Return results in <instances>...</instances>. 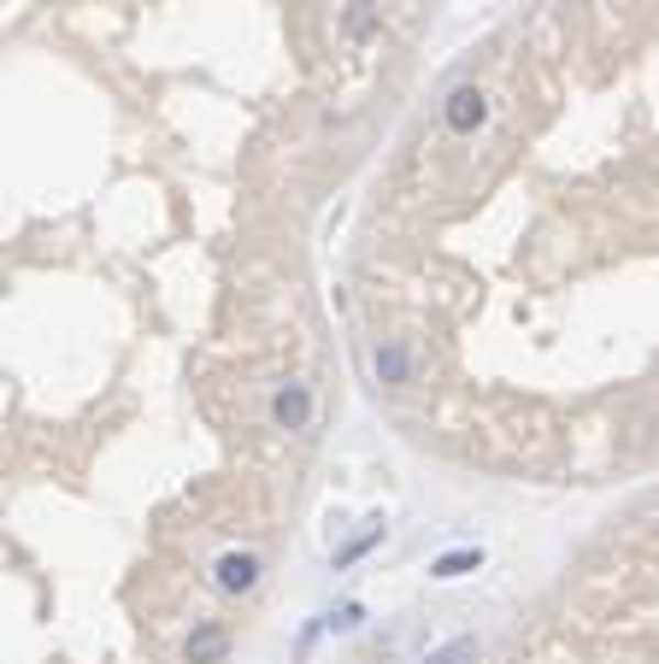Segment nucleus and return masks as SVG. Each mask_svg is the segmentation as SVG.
Listing matches in <instances>:
<instances>
[{
	"mask_svg": "<svg viewBox=\"0 0 659 664\" xmlns=\"http://www.w3.org/2000/svg\"><path fill=\"white\" fill-rule=\"evenodd\" d=\"M312 418H318V395L307 383H277L272 388V423L277 430H289V435H300V430H312Z\"/></svg>",
	"mask_w": 659,
	"mask_h": 664,
	"instance_id": "obj_1",
	"label": "nucleus"
},
{
	"mask_svg": "<svg viewBox=\"0 0 659 664\" xmlns=\"http://www.w3.org/2000/svg\"><path fill=\"white\" fill-rule=\"evenodd\" d=\"M183 659H189V664H224L230 659V629L224 623H195V635L189 641H183Z\"/></svg>",
	"mask_w": 659,
	"mask_h": 664,
	"instance_id": "obj_4",
	"label": "nucleus"
},
{
	"mask_svg": "<svg viewBox=\"0 0 659 664\" xmlns=\"http://www.w3.org/2000/svg\"><path fill=\"white\" fill-rule=\"evenodd\" d=\"M360 618H365L360 606H342V611H330V629H360Z\"/></svg>",
	"mask_w": 659,
	"mask_h": 664,
	"instance_id": "obj_9",
	"label": "nucleus"
},
{
	"mask_svg": "<svg viewBox=\"0 0 659 664\" xmlns=\"http://www.w3.org/2000/svg\"><path fill=\"white\" fill-rule=\"evenodd\" d=\"M260 576H265V565H260V553H248V547H230V553L212 558V583H218V594H230V600L253 594Z\"/></svg>",
	"mask_w": 659,
	"mask_h": 664,
	"instance_id": "obj_2",
	"label": "nucleus"
},
{
	"mask_svg": "<svg viewBox=\"0 0 659 664\" xmlns=\"http://www.w3.org/2000/svg\"><path fill=\"white\" fill-rule=\"evenodd\" d=\"M425 664H477V635H460V641L436 646V653H430Z\"/></svg>",
	"mask_w": 659,
	"mask_h": 664,
	"instance_id": "obj_7",
	"label": "nucleus"
},
{
	"mask_svg": "<svg viewBox=\"0 0 659 664\" xmlns=\"http://www.w3.org/2000/svg\"><path fill=\"white\" fill-rule=\"evenodd\" d=\"M371 30H377V7H371V0H353V12H348V36H353V42H365Z\"/></svg>",
	"mask_w": 659,
	"mask_h": 664,
	"instance_id": "obj_8",
	"label": "nucleus"
},
{
	"mask_svg": "<svg viewBox=\"0 0 659 664\" xmlns=\"http://www.w3.org/2000/svg\"><path fill=\"white\" fill-rule=\"evenodd\" d=\"M442 124H448L453 135H477V130L488 124V95L477 89V82H460V89H448V100H442Z\"/></svg>",
	"mask_w": 659,
	"mask_h": 664,
	"instance_id": "obj_3",
	"label": "nucleus"
},
{
	"mask_svg": "<svg viewBox=\"0 0 659 664\" xmlns=\"http://www.w3.org/2000/svg\"><path fill=\"white\" fill-rule=\"evenodd\" d=\"M471 571H483V547H460V553L430 558V576H436V583H460V576H471Z\"/></svg>",
	"mask_w": 659,
	"mask_h": 664,
	"instance_id": "obj_6",
	"label": "nucleus"
},
{
	"mask_svg": "<svg viewBox=\"0 0 659 664\" xmlns=\"http://www.w3.org/2000/svg\"><path fill=\"white\" fill-rule=\"evenodd\" d=\"M371 370H377V383H388V388H407L413 383L407 342H377V347H371Z\"/></svg>",
	"mask_w": 659,
	"mask_h": 664,
	"instance_id": "obj_5",
	"label": "nucleus"
}]
</instances>
